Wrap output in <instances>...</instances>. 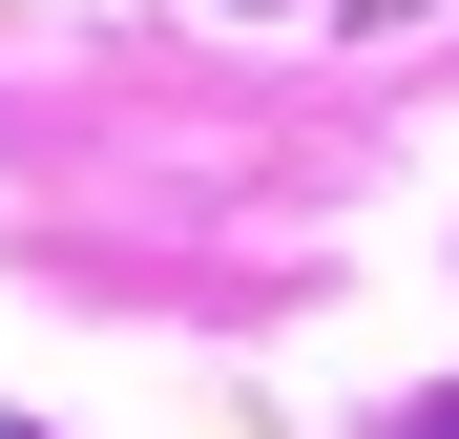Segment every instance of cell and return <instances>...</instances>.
Instances as JSON below:
<instances>
[{"mask_svg":"<svg viewBox=\"0 0 459 439\" xmlns=\"http://www.w3.org/2000/svg\"><path fill=\"white\" fill-rule=\"evenodd\" d=\"M397 439H459V398H418V418H397Z\"/></svg>","mask_w":459,"mask_h":439,"instance_id":"1","label":"cell"},{"mask_svg":"<svg viewBox=\"0 0 459 439\" xmlns=\"http://www.w3.org/2000/svg\"><path fill=\"white\" fill-rule=\"evenodd\" d=\"M0 439H42V418H0Z\"/></svg>","mask_w":459,"mask_h":439,"instance_id":"2","label":"cell"}]
</instances>
